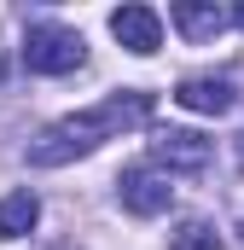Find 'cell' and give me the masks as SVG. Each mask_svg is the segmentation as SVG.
<instances>
[{"label":"cell","instance_id":"1","mask_svg":"<svg viewBox=\"0 0 244 250\" xmlns=\"http://www.w3.org/2000/svg\"><path fill=\"white\" fill-rule=\"evenodd\" d=\"M145 117H151V93H140V87L111 93V99L93 105V111H76V117H59L53 128H41L35 146H29V163H35V169H59L70 157L99 151L105 140H117L122 128H140Z\"/></svg>","mask_w":244,"mask_h":250},{"label":"cell","instance_id":"2","mask_svg":"<svg viewBox=\"0 0 244 250\" xmlns=\"http://www.w3.org/2000/svg\"><path fill=\"white\" fill-rule=\"evenodd\" d=\"M81 59H87V47L76 29H64V23H29L23 29V64L35 76H70Z\"/></svg>","mask_w":244,"mask_h":250},{"label":"cell","instance_id":"3","mask_svg":"<svg viewBox=\"0 0 244 250\" xmlns=\"http://www.w3.org/2000/svg\"><path fill=\"white\" fill-rule=\"evenodd\" d=\"M117 198L128 215H163L169 204H175V187H169V175H157L151 163H128L117 175Z\"/></svg>","mask_w":244,"mask_h":250},{"label":"cell","instance_id":"4","mask_svg":"<svg viewBox=\"0 0 244 250\" xmlns=\"http://www.w3.org/2000/svg\"><path fill=\"white\" fill-rule=\"evenodd\" d=\"M151 151H157L169 169H181V175H198V169H209V157H215V140H203L198 128H157Z\"/></svg>","mask_w":244,"mask_h":250},{"label":"cell","instance_id":"5","mask_svg":"<svg viewBox=\"0 0 244 250\" xmlns=\"http://www.w3.org/2000/svg\"><path fill=\"white\" fill-rule=\"evenodd\" d=\"M111 35H117L128 53L151 59V53L163 47V18H157L151 6H117V12H111Z\"/></svg>","mask_w":244,"mask_h":250},{"label":"cell","instance_id":"6","mask_svg":"<svg viewBox=\"0 0 244 250\" xmlns=\"http://www.w3.org/2000/svg\"><path fill=\"white\" fill-rule=\"evenodd\" d=\"M175 105L198 111V117H221V111H233V105H239V93H233V82H227V76H186L181 87H175Z\"/></svg>","mask_w":244,"mask_h":250},{"label":"cell","instance_id":"7","mask_svg":"<svg viewBox=\"0 0 244 250\" xmlns=\"http://www.w3.org/2000/svg\"><path fill=\"white\" fill-rule=\"evenodd\" d=\"M175 29H181L186 41H215L221 29H227V12L215 6V0H175Z\"/></svg>","mask_w":244,"mask_h":250},{"label":"cell","instance_id":"8","mask_svg":"<svg viewBox=\"0 0 244 250\" xmlns=\"http://www.w3.org/2000/svg\"><path fill=\"white\" fill-rule=\"evenodd\" d=\"M35 221H41V198H35L29 187H18V192H6V198H0V239H6V245H12V239H23Z\"/></svg>","mask_w":244,"mask_h":250},{"label":"cell","instance_id":"9","mask_svg":"<svg viewBox=\"0 0 244 250\" xmlns=\"http://www.w3.org/2000/svg\"><path fill=\"white\" fill-rule=\"evenodd\" d=\"M169 250H221V233H215L209 221H181V227L169 233Z\"/></svg>","mask_w":244,"mask_h":250},{"label":"cell","instance_id":"10","mask_svg":"<svg viewBox=\"0 0 244 250\" xmlns=\"http://www.w3.org/2000/svg\"><path fill=\"white\" fill-rule=\"evenodd\" d=\"M239 169H244V128H239Z\"/></svg>","mask_w":244,"mask_h":250},{"label":"cell","instance_id":"11","mask_svg":"<svg viewBox=\"0 0 244 250\" xmlns=\"http://www.w3.org/2000/svg\"><path fill=\"white\" fill-rule=\"evenodd\" d=\"M0 82H6V47H0Z\"/></svg>","mask_w":244,"mask_h":250},{"label":"cell","instance_id":"12","mask_svg":"<svg viewBox=\"0 0 244 250\" xmlns=\"http://www.w3.org/2000/svg\"><path fill=\"white\" fill-rule=\"evenodd\" d=\"M233 18H239V29H244V6H239V12H233Z\"/></svg>","mask_w":244,"mask_h":250}]
</instances>
